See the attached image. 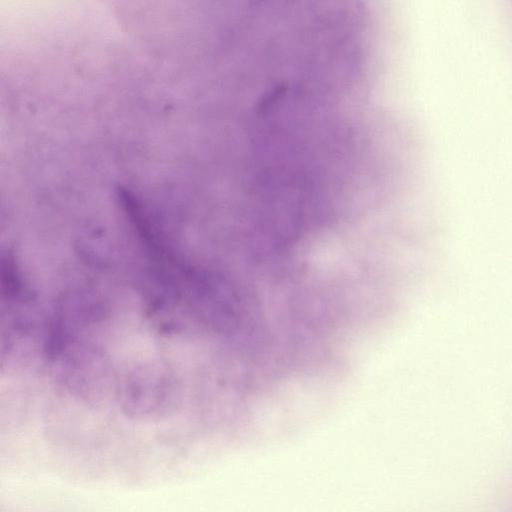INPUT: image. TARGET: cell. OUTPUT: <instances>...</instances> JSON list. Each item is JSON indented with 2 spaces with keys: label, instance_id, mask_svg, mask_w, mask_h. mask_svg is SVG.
Masks as SVG:
<instances>
[]
</instances>
